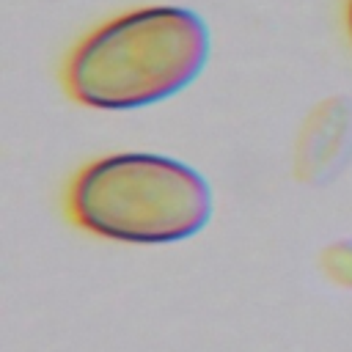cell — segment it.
Segmentation results:
<instances>
[{"mask_svg": "<svg viewBox=\"0 0 352 352\" xmlns=\"http://www.w3.org/2000/svg\"><path fill=\"white\" fill-rule=\"evenodd\" d=\"M209 60V28L182 6L126 11L88 33L66 60L69 94L96 110H135L187 88Z\"/></svg>", "mask_w": 352, "mask_h": 352, "instance_id": "6da1fadb", "label": "cell"}, {"mask_svg": "<svg viewBox=\"0 0 352 352\" xmlns=\"http://www.w3.org/2000/svg\"><path fill=\"white\" fill-rule=\"evenodd\" d=\"M72 217L116 242L168 245L198 234L212 217V187L165 154L124 151L85 165L69 190Z\"/></svg>", "mask_w": 352, "mask_h": 352, "instance_id": "7a4b0ae2", "label": "cell"}, {"mask_svg": "<svg viewBox=\"0 0 352 352\" xmlns=\"http://www.w3.org/2000/svg\"><path fill=\"white\" fill-rule=\"evenodd\" d=\"M346 14H349V33H352V0H349V11Z\"/></svg>", "mask_w": 352, "mask_h": 352, "instance_id": "3957f363", "label": "cell"}]
</instances>
